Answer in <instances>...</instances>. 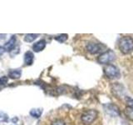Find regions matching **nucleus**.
Segmentation results:
<instances>
[{"mask_svg": "<svg viewBox=\"0 0 133 125\" xmlns=\"http://www.w3.org/2000/svg\"><path fill=\"white\" fill-rule=\"evenodd\" d=\"M118 48L123 54H130L133 52V39L129 36L121 38L118 42Z\"/></svg>", "mask_w": 133, "mask_h": 125, "instance_id": "f257e3e1", "label": "nucleus"}, {"mask_svg": "<svg viewBox=\"0 0 133 125\" xmlns=\"http://www.w3.org/2000/svg\"><path fill=\"white\" fill-rule=\"evenodd\" d=\"M98 116V112L95 109H88L85 111L81 116V120L82 122L86 124L89 125L91 123H92L97 118Z\"/></svg>", "mask_w": 133, "mask_h": 125, "instance_id": "f03ea898", "label": "nucleus"}, {"mask_svg": "<svg viewBox=\"0 0 133 125\" xmlns=\"http://www.w3.org/2000/svg\"><path fill=\"white\" fill-rule=\"evenodd\" d=\"M116 59V53L112 50H107L97 58V62L100 64H109Z\"/></svg>", "mask_w": 133, "mask_h": 125, "instance_id": "7ed1b4c3", "label": "nucleus"}, {"mask_svg": "<svg viewBox=\"0 0 133 125\" xmlns=\"http://www.w3.org/2000/svg\"><path fill=\"white\" fill-rule=\"evenodd\" d=\"M103 70H104V73H105L106 77L109 79L119 78L121 77V73H120L119 68L113 64L107 65Z\"/></svg>", "mask_w": 133, "mask_h": 125, "instance_id": "20e7f679", "label": "nucleus"}, {"mask_svg": "<svg viewBox=\"0 0 133 125\" xmlns=\"http://www.w3.org/2000/svg\"><path fill=\"white\" fill-rule=\"evenodd\" d=\"M87 51L91 54H98L104 53L106 46L101 43H88L86 46Z\"/></svg>", "mask_w": 133, "mask_h": 125, "instance_id": "39448f33", "label": "nucleus"}, {"mask_svg": "<svg viewBox=\"0 0 133 125\" xmlns=\"http://www.w3.org/2000/svg\"><path fill=\"white\" fill-rule=\"evenodd\" d=\"M103 108L107 114L109 116L112 117V118H115V117H117V116L121 115V112H120L119 108L114 103H106L103 105Z\"/></svg>", "mask_w": 133, "mask_h": 125, "instance_id": "423d86ee", "label": "nucleus"}, {"mask_svg": "<svg viewBox=\"0 0 133 125\" xmlns=\"http://www.w3.org/2000/svg\"><path fill=\"white\" fill-rule=\"evenodd\" d=\"M124 87L119 83H115L113 85L111 86V92L116 98L122 97V94L124 93Z\"/></svg>", "mask_w": 133, "mask_h": 125, "instance_id": "0eeeda50", "label": "nucleus"}, {"mask_svg": "<svg viewBox=\"0 0 133 125\" xmlns=\"http://www.w3.org/2000/svg\"><path fill=\"white\" fill-rule=\"evenodd\" d=\"M16 43H17V36L12 35L3 46L5 51H7V52L12 51V50H14L16 47Z\"/></svg>", "mask_w": 133, "mask_h": 125, "instance_id": "6e6552de", "label": "nucleus"}, {"mask_svg": "<svg viewBox=\"0 0 133 125\" xmlns=\"http://www.w3.org/2000/svg\"><path fill=\"white\" fill-rule=\"evenodd\" d=\"M47 45V42L45 39H40L39 41L36 42L35 43H33L32 45V50L35 53H39L46 48Z\"/></svg>", "mask_w": 133, "mask_h": 125, "instance_id": "1a4fd4ad", "label": "nucleus"}, {"mask_svg": "<svg viewBox=\"0 0 133 125\" xmlns=\"http://www.w3.org/2000/svg\"><path fill=\"white\" fill-rule=\"evenodd\" d=\"M34 62V54L31 51H28L24 54V64L27 66H31Z\"/></svg>", "mask_w": 133, "mask_h": 125, "instance_id": "9d476101", "label": "nucleus"}, {"mask_svg": "<svg viewBox=\"0 0 133 125\" xmlns=\"http://www.w3.org/2000/svg\"><path fill=\"white\" fill-rule=\"evenodd\" d=\"M22 75V70L20 68L10 69L8 71V77L12 79H18Z\"/></svg>", "mask_w": 133, "mask_h": 125, "instance_id": "9b49d317", "label": "nucleus"}, {"mask_svg": "<svg viewBox=\"0 0 133 125\" xmlns=\"http://www.w3.org/2000/svg\"><path fill=\"white\" fill-rule=\"evenodd\" d=\"M29 114L32 117L35 118H39L41 115L43 114V108H32L30 110Z\"/></svg>", "mask_w": 133, "mask_h": 125, "instance_id": "f8f14e48", "label": "nucleus"}, {"mask_svg": "<svg viewBox=\"0 0 133 125\" xmlns=\"http://www.w3.org/2000/svg\"><path fill=\"white\" fill-rule=\"evenodd\" d=\"M124 114L128 119L133 121V108L126 106V108L124 110Z\"/></svg>", "mask_w": 133, "mask_h": 125, "instance_id": "ddd939ff", "label": "nucleus"}, {"mask_svg": "<svg viewBox=\"0 0 133 125\" xmlns=\"http://www.w3.org/2000/svg\"><path fill=\"white\" fill-rule=\"evenodd\" d=\"M38 36H39V34H35V33H28V34L25 35L24 41L27 42V43H32V42L34 41Z\"/></svg>", "mask_w": 133, "mask_h": 125, "instance_id": "4468645a", "label": "nucleus"}, {"mask_svg": "<svg viewBox=\"0 0 133 125\" xmlns=\"http://www.w3.org/2000/svg\"><path fill=\"white\" fill-rule=\"evenodd\" d=\"M68 35L66 34V33H62V34H59L56 37H54V39L57 42H59V43H61L66 42V40H68Z\"/></svg>", "mask_w": 133, "mask_h": 125, "instance_id": "2eb2a0df", "label": "nucleus"}, {"mask_svg": "<svg viewBox=\"0 0 133 125\" xmlns=\"http://www.w3.org/2000/svg\"><path fill=\"white\" fill-rule=\"evenodd\" d=\"M9 121V118L8 115L5 114L4 112H0V122L2 123H8Z\"/></svg>", "mask_w": 133, "mask_h": 125, "instance_id": "dca6fc26", "label": "nucleus"}, {"mask_svg": "<svg viewBox=\"0 0 133 125\" xmlns=\"http://www.w3.org/2000/svg\"><path fill=\"white\" fill-rule=\"evenodd\" d=\"M8 82V78L6 76H3L0 78V87L5 86Z\"/></svg>", "mask_w": 133, "mask_h": 125, "instance_id": "f3484780", "label": "nucleus"}, {"mask_svg": "<svg viewBox=\"0 0 133 125\" xmlns=\"http://www.w3.org/2000/svg\"><path fill=\"white\" fill-rule=\"evenodd\" d=\"M51 125H66L62 119H56L51 123Z\"/></svg>", "mask_w": 133, "mask_h": 125, "instance_id": "a211bd4d", "label": "nucleus"}, {"mask_svg": "<svg viewBox=\"0 0 133 125\" xmlns=\"http://www.w3.org/2000/svg\"><path fill=\"white\" fill-rule=\"evenodd\" d=\"M126 104L128 107L133 108V99L130 97H126Z\"/></svg>", "mask_w": 133, "mask_h": 125, "instance_id": "6ab92c4d", "label": "nucleus"}, {"mask_svg": "<svg viewBox=\"0 0 133 125\" xmlns=\"http://www.w3.org/2000/svg\"><path fill=\"white\" fill-rule=\"evenodd\" d=\"M4 52H5V49H4V48L2 47V46H0V56L3 55V54L4 53Z\"/></svg>", "mask_w": 133, "mask_h": 125, "instance_id": "aec40b11", "label": "nucleus"}, {"mask_svg": "<svg viewBox=\"0 0 133 125\" xmlns=\"http://www.w3.org/2000/svg\"><path fill=\"white\" fill-rule=\"evenodd\" d=\"M18 121V117H14V118H12V122L14 123H16Z\"/></svg>", "mask_w": 133, "mask_h": 125, "instance_id": "412c9836", "label": "nucleus"}]
</instances>
